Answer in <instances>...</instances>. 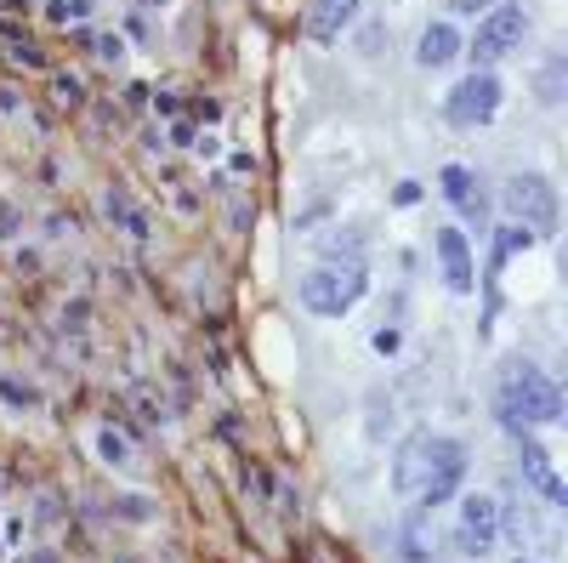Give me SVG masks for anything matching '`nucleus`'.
Wrapping results in <instances>:
<instances>
[{"instance_id":"nucleus-1","label":"nucleus","mask_w":568,"mask_h":563,"mask_svg":"<svg viewBox=\"0 0 568 563\" xmlns=\"http://www.w3.org/2000/svg\"><path fill=\"white\" fill-rule=\"evenodd\" d=\"M494 405H500V421H506L512 433H523V427H557L563 421V387L541 371V364L517 358V364L500 371Z\"/></svg>"},{"instance_id":"nucleus-2","label":"nucleus","mask_w":568,"mask_h":563,"mask_svg":"<svg viewBox=\"0 0 568 563\" xmlns=\"http://www.w3.org/2000/svg\"><path fill=\"white\" fill-rule=\"evenodd\" d=\"M364 290H370V274H364V262L347 256V262H324V268H308L302 285H296V302H302L313 319H342L364 302Z\"/></svg>"},{"instance_id":"nucleus-3","label":"nucleus","mask_w":568,"mask_h":563,"mask_svg":"<svg viewBox=\"0 0 568 563\" xmlns=\"http://www.w3.org/2000/svg\"><path fill=\"white\" fill-rule=\"evenodd\" d=\"M466 484V444L449 433H421V473H415V507L438 512L444 501H455Z\"/></svg>"},{"instance_id":"nucleus-4","label":"nucleus","mask_w":568,"mask_h":563,"mask_svg":"<svg viewBox=\"0 0 568 563\" xmlns=\"http://www.w3.org/2000/svg\"><path fill=\"white\" fill-rule=\"evenodd\" d=\"M500 206H506V217H512L517 228H528L534 240H552V234H557L563 206H557V183H552L546 172H517V177H506V188H500Z\"/></svg>"},{"instance_id":"nucleus-5","label":"nucleus","mask_w":568,"mask_h":563,"mask_svg":"<svg viewBox=\"0 0 568 563\" xmlns=\"http://www.w3.org/2000/svg\"><path fill=\"white\" fill-rule=\"evenodd\" d=\"M528 29H534L528 7H517V0H500L494 12H483V18H478V35L466 41V52H460V57H472L478 69H494V63H506V57L528 41Z\"/></svg>"},{"instance_id":"nucleus-6","label":"nucleus","mask_w":568,"mask_h":563,"mask_svg":"<svg viewBox=\"0 0 568 563\" xmlns=\"http://www.w3.org/2000/svg\"><path fill=\"white\" fill-rule=\"evenodd\" d=\"M500 97H506V86H500L494 69H472V75H460L449 91H444V120L455 131H478L500 114Z\"/></svg>"},{"instance_id":"nucleus-7","label":"nucleus","mask_w":568,"mask_h":563,"mask_svg":"<svg viewBox=\"0 0 568 563\" xmlns=\"http://www.w3.org/2000/svg\"><path fill=\"white\" fill-rule=\"evenodd\" d=\"M455 501H460L455 552L489 558V552L500 547V529H506V512H500V501H494V495H483V489H466V495H455Z\"/></svg>"},{"instance_id":"nucleus-8","label":"nucleus","mask_w":568,"mask_h":563,"mask_svg":"<svg viewBox=\"0 0 568 563\" xmlns=\"http://www.w3.org/2000/svg\"><path fill=\"white\" fill-rule=\"evenodd\" d=\"M438 194H444V206L466 222V228H489V188H483V177L472 172V165H460V159H444L438 165Z\"/></svg>"},{"instance_id":"nucleus-9","label":"nucleus","mask_w":568,"mask_h":563,"mask_svg":"<svg viewBox=\"0 0 568 563\" xmlns=\"http://www.w3.org/2000/svg\"><path fill=\"white\" fill-rule=\"evenodd\" d=\"M517 473H523V484L541 495L552 512L568 507V489H563V478H557V467H552V450H546L541 439H528V427L517 433Z\"/></svg>"},{"instance_id":"nucleus-10","label":"nucleus","mask_w":568,"mask_h":563,"mask_svg":"<svg viewBox=\"0 0 568 563\" xmlns=\"http://www.w3.org/2000/svg\"><path fill=\"white\" fill-rule=\"evenodd\" d=\"M432 251H438V274H444V285L455 296L478 290V256H472V245H466L460 228H438V234H432Z\"/></svg>"},{"instance_id":"nucleus-11","label":"nucleus","mask_w":568,"mask_h":563,"mask_svg":"<svg viewBox=\"0 0 568 563\" xmlns=\"http://www.w3.org/2000/svg\"><path fill=\"white\" fill-rule=\"evenodd\" d=\"M358 12H364V0H308V41L313 46H336L358 23Z\"/></svg>"},{"instance_id":"nucleus-12","label":"nucleus","mask_w":568,"mask_h":563,"mask_svg":"<svg viewBox=\"0 0 568 563\" xmlns=\"http://www.w3.org/2000/svg\"><path fill=\"white\" fill-rule=\"evenodd\" d=\"M460 52H466L460 29L449 18H432L415 41V69H449V63H460Z\"/></svg>"},{"instance_id":"nucleus-13","label":"nucleus","mask_w":568,"mask_h":563,"mask_svg":"<svg viewBox=\"0 0 568 563\" xmlns=\"http://www.w3.org/2000/svg\"><path fill=\"white\" fill-rule=\"evenodd\" d=\"M103 211H109V222H114V228H125V234L137 240V245H143V240H154V228H148V211H143L137 200H131L125 188H109V194H103Z\"/></svg>"},{"instance_id":"nucleus-14","label":"nucleus","mask_w":568,"mask_h":563,"mask_svg":"<svg viewBox=\"0 0 568 563\" xmlns=\"http://www.w3.org/2000/svg\"><path fill=\"white\" fill-rule=\"evenodd\" d=\"M563 91H568V57L552 52L541 69H534V97H541V109H557L563 103Z\"/></svg>"},{"instance_id":"nucleus-15","label":"nucleus","mask_w":568,"mask_h":563,"mask_svg":"<svg viewBox=\"0 0 568 563\" xmlns=\"http://www.w3.org/2000/svg\"><path fill=\"white\" fill-rule=\"evenodd\" d=\"M398 552H404V563H432V529H426V512L415 507L410 518H404V529H398Z\"/></svg>"},{"instance_id":"nucleus-16","label":"nucleus","mask_w":568,"mask_h":563,"mask_svg":"<svg viewBox=\"0 0 568 563\" xmlns=\"http://www.w3.org/2000/svg\"><path fill=\"white\" fill-rule=\"evenodd\" d=\"M91 450H97V461H103V467H131V461H137V455H131V439L125 433H114V427H97V439H91Z\"/></svg>"},{"instance_id":"nucleus-17","label":"nucleus","mask_w":568,"mask_h":563,"mask_svg":"<svg viewBox=\"0 0 568 563\" xmlns=\"http://www.w3.org/2000/svg\"><path fill=\"white\" fill-rule=\"evenodd\" d=\"M0 405L7 410H41V387L23 376H0Z\"/></svg>"},{"instance_id":"nucleus-18","label":"nucleus","mask_w":568,"mask_h":563,"mask_svg":"<svg viewBox=\"0 0 568 563\" xmlns=\"http://www.w3.org/2000/svg\"><path fill=\"white\" fill-rule=\"evenodd\" d=\"M52 97H57L63 109H86V80H80L75 69H57V75H52Z\"/></svg>"},{"instance_id":"nucleus-19","label":"nucleus","mask_w":568,"mask_h":563,"mask_svg":"<svg viewBox=\"0 0 568 563\" xmlns=\"http://www.w3.org/2000/svg\"><path fill=\"white\" fill-rule=\"evenodd\" d=\"M97 12V0H52V23H86Z\"/></svg>"},{"instance_id":"nucleus-20","label":"nucleus","mask_w":568,"mask_h":563,"mask_svg":"<svg viewBox=\"0 0 568 563\" xmlns=\"http://www.w3.org/2000/svg\"><path fill=\"white\" fill-rule=\"evenodd\" d=\"M18 234H23V211L12 200H0V245H12Z\"/></svg>"},{"instance_id":"nucleus-21","label":"nucleus","mask_w":568,"mask_h":563,"mask_svg":"<svg viewBox=\"0 0 568 563\" xmlns=\"http://www.w3.org/2000/svg\"><path fill=\"white\" fill-rule=\"evenodd\" d=\"M120 518H131V523H148V518H154L148 495H120Z\"/></svg>"},{"instance_id":"nucleus-22","label":"nucleus","mask_w":568,"mask_h":563,"mask_svg":"<svg viewBox=\"0 0 568 563\" xmlns=\"http://www.w3.org/2000/svg\"><path fill=\"white\" fill-rule=\"evenodd\" d=\"M91 52L103 63H125V41L120 35H91Z\"/></svg>"},{"instance_id":"nucleus-23","label":"nucleus","mask_w":568,"mask_h":563,"mask_svg":"<svg viewBox=\"0 0 568 563\" xmlns=\"http://www.w3.org/2000/svg\"><path fill=\"white\" fill-rule=\"evenodd\" d=\"M449 7H455V18H472V23H478L483 12H494V7H500V0H449Z\"/></svg>"},{"instance_id":"nucleus-24","label":"nucleus","mask_w":568,"mask_h":563,"mask_svg":"<svg viewBox=\"0 0 568 563\" xmlns=\"http://www.w3.org/2000/svg\"><path fill=\"white\" fill-rule=\"evenodd\" d=\"M398 342H404V336H398V324H381L376 336H370V347H376V353H398Z\"/></svg>"},{"instance_id":"nucleus-25","label":"nucleus","mask_w":568,"mask_h":563,"mask_svg":"<svg viewBox=\"0 0 568 563\" xmlns=\"http://www.w3.org/2000/svg\"><path fill=\"white\" fill-rule=\"evenodd\" d=\"M137 410H143V421H165V399H154L148 387L137 393Z\"/></svg>"},{"instance_id":"nucleus-26","label":"nucleus","mask_w":568,"mask_h":563,"mask_svg":"<svg viewBox=\"0 0 568 563\" xmlns=\"http://www.w3.org/2000/svg\"><path fill=\"white\" fill-rule=\"evenodd\" d=\"M171 143H177V148H199V131H193L188 120H171Z\"/></svg>"},{"instance_id":"nucleus-27","label":"nucleus","mask_w":568,"mask_h":563,"mask_svg":"<svg viewBox=\"0 0 568 563\" xmlns=\"http://www.w3.org/2000/svg\"><path fill=\"white\" fill-rule=\"evenodd\" d=\"M392 200H398V206H415V200H421V183H398Z\"/></svg>"},{"instance_id":"nucleus-28","label":"nucleus","mask_w":568,"mask_h":563,"mask_svg":"<svg viewBox=\"0 0 568 563\" xmlns=\"http://www.w3.org/2000/svg\"><path fill=\"white\" fill-rule=\"evenodd\" d=\"M63 324L80 330V324H86V302H69V308H63Z\"/></svg>"},{"instance_id":"nucleus-29","label":"nucleus","mask_w":568,"mask_h":563,"mask_svg":"<svg viewBox=\"0 0 568 563\" xmlns=\"http://www.w3.org/2000/svg\"><path fill=\"white\" fill-rule=\"evenodd\" d=\"M18 563H63V558H57V552H52V547H41V552H23V558H18Z\"/></svg>"},{"instance_id":"nucleus-30","label":"nucleus","mask_w":568,"mask_h":563,"mask_svg":"<svg viewBox=\"0 0 568 563\" xmlns=\"http://www.w3.org/2000/svg\"><path fill=\"white\" fill-rule=\"evenodd\" d=\"M512 563H541V558H528V552H517V558H512Z\"/></svg>"},{"instance_id":"nucleus-31","label":"nucleus","mask_w":568,"mask_h":563,"mask_svg":"<svg viewBox=\"0 0 568 563\" xmlns=\"http://www.w3.org/2000/svg\"><path fill=\"white\" fill-rule=\"evenodd\" d=\"M143 7H171V0H143Z\"/></svg>"},{"instance_id":"nucleus-32","label":"nucleus","mask_w":568,"mask_h":563,"mask_svg":"<svg viewBox=\"0 0 568 563\" xmlns=\"http://www.w3.org/2000/svg\"><path fill=\"white\" fill-rule=\"evenodd\" d=\"M0 552H7V547H0Z\"/></svg>"}]
</instances>
